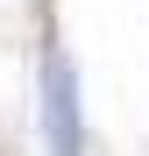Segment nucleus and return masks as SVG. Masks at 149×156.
I'll list each match as a JSON object with an SVG mask.
<instances>
[{
  "instance_id": "1",
  "label": "nucleus",
  "mask_w": 149,
  "mask_h": 156,
  "mask_svg": "<svg viewBox=\"0 0 149 156\" xmlns=\"http://www.w3.org/2000/svg\"><path fill=\"white\" fill-rule=\"evenodd\" d=\"M43 121H50V156H85V114H78V78L71 57L50 43L43 57Z\"/></svg>"
}]
</instances>
